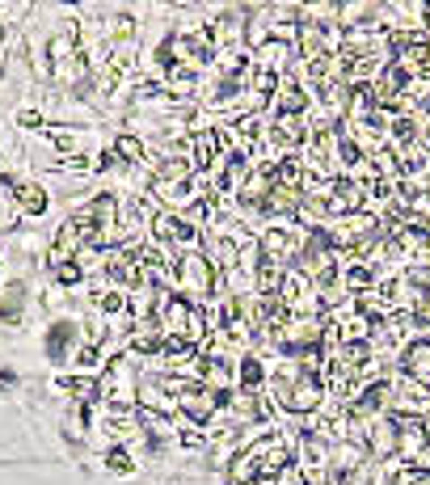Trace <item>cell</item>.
Wrapping results in <instances>:
<instances>
[{
  "instance_id": "cell-6",
  "label": "cell",
  "mask_w": 430,
  "mask_h": 485,
  "mask_svg": "<svg viewBox=\"0 0 430 485\" xmlns=\"http://www.w3.org/2000/svg\"><path fill=\"white\" fill-rule=\"evenodd\" d=\"M13 207L22 220H47L51 216V194H47V186L34 178H17L13 186Z\"/></svg>"
},
{
  "instance_id": "cell-2",
  "label": "cell",
  "mask_w": 430,
  "mask_h": 485,
  "mask_svg": "<svg viewBox=\"0 0 430 485\" xmlns=\"http://www.w3.org/2000/svg\"><path fill=\"white\" fill-rule=\"evenodd\" d=\"M81 342H84L81 317L59 313V317H51V321H47V330H42V359L64 372V367H72V355L81 350Z\"/></svg>"
},
{
  "instance_id": "cell-10",
  "label": "cell",
  "mask_w": 430,
  "mask_h": 485,
  "mask_svg": "<svg viewBox=\"0 0 430 485\" xmlns=\"http://www.w3.org/2000/svg\"><path fill=\"white\" fill-rule=\"evenodd\" d=\"M47 110H39V106H22L17 110V131H47Z\"/></svg>"
},
{
  "instance_id": "cell-3",
  "label": "cell",
  "mask_w": 430,
  "mask_h": 485,
  "mask_svg": "<svg viewBox=\"0 0 430 485\" xmlns=\"http://www.w3.org/2000/svg\"><path fill=\"white\" fill-rule=\"evenodd\" d=\"M300 245H304V228L300 224H266L262 233H258L262 262L278 266V270H292L295 258H300Z\"/></svg>"
},
{
  "instance_id": "cell-8",
  "label": "cell",
  "mask_w": 430,
  "mask_h": 485,
  "mask_svg": "<svg viewBox=\"0 0 430 485\" xmlns=\"http://www.w3.org/2000/svg\"><path fill=\"white\" fill-rule=\"evenodd\" d=\"M101 472L114 477V481H127V477H136L139 472V452L131 444H110L101 447Z\"/></svg>"
},
{
  "instance_id": "cell-5",
  "label": "cell",
  "mask_w": 430,
  "mask_h": 485,
  "mask_svg": "<svg viewBox=\"0 0 430 485\" xmlns=\"http://www.w3.org/2000/svg\"><path fill=\"white\" fill-rule=\"evenodd\" d=\"M30 283L26 278H9L0 287V330H26V317H30Z\"/></svg>"
},
{
  "instance_id": "cell-4",
  "label": "cell",
  "mask_w": 430,
  "mask_h": 485,
  "mask_svg": "<svg viewBox=\"0 0 430 485\" xmlns=\"http://www.w3.org/2000/svg\"><path fill=\"white\" fill-rule=\"evenodd\" d=\"M397 375L414 380L430 392V333H414L401 350H397Z\"/></svg>"
},
{
  "instance_id": "cell-11",
  "label": "cell",
  "mask_w": 430,
  "mask_h": 485,
  "mask_svg": "<svg viewBox=\"0 0 430 485\" xmlns=\"http://www.w3.org/2000/svg\"><path fill=\"white\" fill-rule=\"evenodd\" d=\"M17 224H22V216L13 207V194L0 190V233H17Z\"/></svg>"
},
{
  "instance_id": "cell-9",
  "label": "cell",
  "mask_w": 430,
  "mask_h": 485,
  "mask_svg": "<svg viewBox=\"0 0 430 485\" xmlns=\"http://www.w3.org/2000/svg\"><path fill=\"white\" fill-rule=\"evenodd\" d=\"M51 270V283H56L59 291H76L89 283V270H84V262H59V266H47Z\"/></svg>"
},
{
  "instance_id": "cell-7",
  "label": "cell",
  "mask_w": 430,
  "mask_h": 485,
  "mask_svg": "<svg viewBox=\"0 0 430 485\" xmlns=\"http://www.w3.org/2000/svg\"><path fill=\"white\" fill-rule=\"evenodd\" d=\"M270 384V359L258 350H245L236 359V392H266Z\"/></svg>"
},
{
  "instance_id": "cell-12",
  "label": "cell",
  "mask_w": 430,
  "mask_h": 485,
  "mask_svg": "<svg viewBox=\"0 0 430 485\" xmlns=\"http://www.w3.org/2000/svg\"><path fill=\"white\" fill-rule=\"evenodd\" d=\"M0 270H4V250H0Z\"/></svg>"
},
{
  "instance_id": "cell-1",
  "label": "cell",
  "mask_w": 430,
  "mask_h": 485,
  "mask_svg": "<svg viewBox=\"0 0 430 485\" xmlns=\"http://www.w3.org/2000/svg\"><path fill=\"white\" fill-rule=\"evenodd\" d=\"M173 291L190 295L198 308H215V300L224 295L220 270L211 266V258H207L203 250H198V253H186V258L173 266Z\"/></svg>"
}]
</instances>
